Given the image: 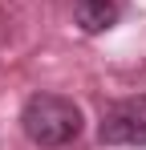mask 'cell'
Wrapping results in <instances>:
<instances>
[{"label":"cell","instance_id":"cell-1","mask_svg":"<svg viewBox=\"0 0 146 150\" xmlns=\"http://www.w3.org/2000/svg\"><path fill=\"white\" fill-rule=\"evenodd\" d=\"M21 126L28 142L57 150V146H69L81 134V110H77V101L61 98V93H33L21 110Z\"/></svg>","mask_w":146,"mask_h":150},{"label":"cell","instance_id":"cell-2","mask_svg":"<svg viewBox=\"0 0 146 150\" xmlns=\"http://www.w3.org/2000/svg\"><path fill=\"white\" fill-rule=\"evenodd\" d=\"M97 138L106 146H146V93L114 101L101 114Z\"/></svg>","mask_w":146,"mask_h":150},{"label":"cell","instance_id":"cell-3","mask_svg":"<svg viewBox=\"0 0 146 150\" xmlns=\"http://www.w3.org/2000/svg\"><path fill=\"white\" fill-rule=\"evenodd\" d=\"M118 12H122L118 0H73V16L85 33H106L118 21Z\"/></svg>","mask_w":146,"mask_h":150}]
</instances>
